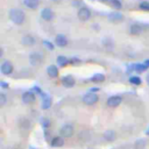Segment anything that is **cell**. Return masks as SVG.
Instances as JSON below:
<instances>
[{"instance_id": "6da1fadb", "label": "cell", "mask_w": 149, "mask_h": 149, "mask_svg": "<svg viewBox=\"0 0 149 149\" xmlns=\"http://www.w3.org/2000/svg\"><path fill=\"white\" fill-rule=\"evenodd\" d=\"M8 16H9L10 21L15 24H22L24 19H26L24 13L21 9H17V8H12L8 13Z\"/></svg>"}, {"instance_id": "7a4b0ae2", "label": "cell", "mask_w": 149, "mask_h": 149, "mask_svg": "<svg viewBox=\"0 0 149 149\" xmlns=\"http://www.w3.org/2000/svg\"><path fill=\"white\" fill-rule=\"evenodd\" d=\"M59 133H61V136H62V137H64V139H69V137H71V136L73 135V133H74V128H73L72 125H70V123H65V125L62 126Z\"/></svg>"}, {"instance_id": "3957f363", "label": "cell", "mask_w": 149, "mask_h": 149, "mask_svg": "<svg viewBox=\"0 0 149 149\" xmlns=\"http://www.w3.org/2000/svg\"><path fill=\"white\" fill-rule=\"evenodd\" d=\"M98 100H99L98 94L93 92H88L83 97V102L86 105H94L95 102H98Z\"/></svg>"}, {"instance_id": "277c9868", "label": "cell", "mask_w": 149, "mask_h": 149, "mask_svg": "<svg viewBox=\"0 0 149 149\" xmlns=\"http://www.w3.org/2000/svg\"><path fill=\"white\" fill-rule=\"evenodd\" d=\"M42 62H43V57H42V55L40 52H33V54H30V56H29V63L33 66H38V65L42 64Z\"/></svg>"}, {"instance_id": "5b68a950", "label": "cell", "mask_w": 149, "mask_h": 149, "mask_svg": "<svg viewBox=\"0 0 149 149\" xmlns=\"http://www.w3.org/2000/svg\"><path fill=\"white\" fill-rule=\"evenodd\" d=\"M121 102H122V98L120 95H112V97H109L107 99V106L108 107H112V108L118 107Z\"/></svg>"}, {"instance_id": "8992f818", "label": "cell", "mask_w": 149, "mask_h": 149, "mask_svg": "<svg viewBox=\"0 0 149 149\" xmlns=\"http://www.w3.org/2000/svg\"><path fill=\"white\" fill-rule=\"evenodd\" d=\"M0 70H1V73H2V74L9 76V74L13 72V64H12L9 61H5V62L1 64Z\"/></svg>"}, {"instance_id": "52a82bcc", "label": "cell", "mask_w": 149, "mask_h": 149, "mask_svg": "<svg viewBox=\"0 0 149 149\" xmlns=\"http://www.w3.org/2000/svg\"><path fill=\"white\" fill-rule=\"evenodd\" d=\"M91 16V12L88 8L86 7H81L79 10H78V19L80 21H87Z\"/></svg>"}, {"instance_id": "ba28073f", "label": "cell", "mask_w": 149, "mask_h": 149, "mask_svg": "<svg viewBox=\"0 0 149 149\" xmlns=\"http://www.w3.org/2000/svg\"><path fill=\"white\" fill-rule=\"evenodd\" d=\"M102 137H104V140H106L107 142H113V141H115V139H116V133H115V130H113V129H106V130L102 133Z\"/></svg>"}, {"instance_id": "9c48e42d", "label": "cell", "mask_w": 149, "mask_h": 149, "mask_svg": "<svg viewBox=\"0 0 149 149\" xmlns=\"http://www.w3.org/2000/svg\"><path fill=\"white\" fill-rule=\"evenodd\" d=\"M62 84H63L64 87H66V88H71V87L74 86L76 80H74V78H73L72 76L69 74V76H65V77L62 78Z\"/></svg>"}, {"instance_id": "30bf717a", "label": "cell", "mask_w": 149, "mask_h": 149, "mask_svg": "<svg viewBox=\"0 0 149 149\" xmlns=\"http://www.w3.org/2000/svg\"><path fill=\"white\" fill-rule=\"evenodd\" d=\"M108 19L113 23H119V22L123 21V15L121 13H119V12H113V13H111L108 15Z\"/></svg>"}, {"instance_id": "8fae6325", "label": "cell", "mask_w": 149, "mask_h": 149, "mask_svg": "<svg viewBox=\"0 0 149 149\" xmlns=\"http://www.w3.org/2000/svg\"><path fill=\"white\" fill-rule=\"evenodd\" d=\"M55 43H56V45L63 48V47H65L68 44V38L63 34H57L56 37H55Z\"/></svg>"}, {"instance_id": "7c38bea8", "label": "cell", "mask_w": 149, "mask_h": 149, "mask_svg": "<svg viewBox=\"0 0 149 149\" xmlns=\"http://www.w3.org/2000/svg\"><path fill=\"white\" fill-rule=\"evenodd\" d=\"M41 16L45 21H51L54 19V12L51 10V8H44L41 12Z\"/></svg>"}, {"instance_id": "4fadbf2b", "label": "cell", "mask_w": 149, "mask_h": 149, "mask_svg": "<svg viewBox=\"0 0 149 149\" xmlns=\"http://www.w3.org/2000/svg\"><path fill=\"white\" fill-rule=\"evenodd\" d=\"M22 101H23L24 104H33V102L35 101V95H34V93L30 92V91L24 92V93L22 94Z\"/></svg>"}, {"instance_id": "5bb4252c", "label": "cell", "mask_w": 149, "mask_h": 149, "mask_svg": "<svg viewBox=\"0 0 149 149\" xmlns=\"http://www.w3.org/2000/svg\"><path fill=\"white\" fill-rule=\"evenodd\" d=\"M50 144H51V147H54V148H59V147H63V146H64V137H62V136H56V137H52V139H51Z\"/></svg>"}, {"instance_id": "9a60e30c", "label": "cell", "mask_w": 149, "mask_h": 149, "mask_svg": "<svg viewBox=\"0 0 149 149\" xmlns=\"http://www.w3.org/2000/svg\"><path fill=\"white\" fill-rule=\"evenodd\" d=\"M22 44L23 45H26V47H31V45H34V43H35V38L31 36V35H24L23 37H22Z\"/></svg>"}, {"instance_id": "2e32d148", "label": "cell", "mask_w": 149, "mask_h": 149, "mask_svg": "<svg viewBox=\"0 0 149 149\" xmlns=\"http://www.w3.org/2000/svg\"><path fill=\"white\" fill-rule=\"evenodd\" d=\"M47 73L50 78H56L58 76V69L56 65H49L47 68Z\"/></svg>"}, {"instance_id": "e0dca14e", "label": "cell", "mask_w": 149, "mask_h": 149, "mask_svg": "<svg viewBox=\"0 0 149 149\" xmlns=\"http://www.w3.org/2000/svg\"><path fill=\"white\" fill-rule=\"evenodd\" d=\"M142 33V27L137 23H134L129 27V34L132 35H140Z\"/></svg>"}, {"instance_id": "ac0fdd59", "label": "cell", "mask_w": 149, "mask_h": 149, "mask_svg": "<svg viewBox=\"0 0 149 149\" xmlns=\"http://www.w3.org/2000/svg\"><path fill=\"white\" fill-rule=\"evenodd\" d=\"M23 3L26 7L30 8V9H35L38 7L40 5V0H23Z\"/></svg>"}, {"instance_id": "d6986e66", "label": "cell", "mask_w": 149, "mask_h": 149, "mask_svg": "<svg viewBox=\"0 0 149 149\" xmlns=\"http://www.w3.org/2000/svg\"><path fill=\"white\" fill-rule=\"evenodd\" d=\"M42 97H43V100H42V108H43V109L50 108V106H51V98H50L49 95H47V94H42Z\"/></svg>"}, {"instance_id": "ffe728a7", "label": "cell", "mask_w": 149, "mask_h": 149, "mask_svg": "<svg viewBox=\"0 0 149 149\" xmlns=\"http://www.w3.org/2000/svg\"><path fill=\"white\" fill-rule=\"evenodd\" d=\"M147 147V141L144 139H137L134 142V149H146Z\"/></svg>"}, {"instance_id": "44dd1931", "label": "cell", "mask_w": 149, "mask_h": 149, "mask_svg": "<svg viewBox=\"0 0 149 149\" xmlns=\"http://www.w3.org/2000/svg\"><path fill=\"white\" fill-rule=\"evenodd\" d=\"M91 80L92 81H95V83H100V81H104L105 80V74L104 73H95L91 77Z\"/></svg>"}, {"instance_id": "7402d4cb", "label": "cell", "mask_w": 149, "mask_h": 149, "mask_svg": "<svg viewBox=\"0 0 149 149\" xmlns=\"http://www.w3.org/2000/svg\"><path fill=\"white\" fill-rule=\"evenodd\" d=\"M68 58L65 57V56H58L57 57V64L59 65V66H65L66 64H68Z\"/></svg>"}, {"instance_id": "603a6c76", "label": "cell", "mask_w": 149, "mask_h": 149, "mask_svg": "<svg viewBox=\"0 0 149 149\" xmlns=\"http://www.w3.org/2000/svg\"><path fill=\"white\" fill-rule=\"evenodd\" d=\"M129 81H130V84H134V85H140L142 83L141 78L140 77H136V76H132L129 78Z\"/></svg>"}, {"instance_id": "cb8c5ba5", "label": "cell", "mask_w": 149, "mask_h": 149, "mask_svg": "<svg viewBox=\"0 0 149 149\" xmlns=\"http://www.w3.org/2000/svg\"><path fill=\"white\" fill-rule=\"evenodd\" d=\"M134 69L137 72H143V71H146L147 65L146 64H134Z\"/></svg>"}, {"instance_id": "d4e9b609", "label": "cell", "mask_w": 149, "mask_h": 149, "mask_svg": "<svg viewBox=\"0 0 149 149\" xmlns=\"http://www.w3.org/2000/svg\"><path fill=\"white\" fill-rule=\"evenodd\" d=\"M41 125H42V127H43L44 129H47V128L50 127V120H49L48 118H42V119H41Z\"/></svg>"}, {"instance_id": "484cf974", "label": "cell", "mask_w": 149, "mask_h": 149, "mask_svg": "<svg viewBox=\"0 0 149 149\" xmlns=\"http://www.w3.org/2000/svg\"><path fill=\"white\" fill-rule=\"evenodd\" d=\"M140 8L143 10H149V1H141L140 2Z\"/></svg>"}, {"instance_id": "4316f807", "label": "cell", "mask_w": 149, "mask_h": 149, "mask_svg": "<svg viewBox=\"0 0 149 149\" xmlns=\"http://www.w3.org/2000/svg\"><path fill=\"white\" fill-rule=\"evenodd\" d=\"M109 2L114 8H121V1L120 0H111Z\"/></svg>"}, {"instance_id": "83f0119b", "label": "cell", "mask_w": 149, "mask_h": 149, "mask_svg": "<svg viewBox=\"0 0 149 149\" xmlns=\"http://www.w3.org/2000/svg\"><path fill=\"white\" fill-rule=\"evenodd\" d=\"M6 101H7V99H6L5 93H0V106H1V107H2V106H5Z\"/></svg>"}, {"instance_id": "f1b7e54d", "label": "cell", "mask_w": 149, "mask_h": 149, "mask_svg": "<svg viewBox=\"0 0 149 149\" xmlns=\"http://www.w3.org/2000/svg\"><path fill=\"white\" fill-rule=\"evenodd\" d=\"M43 44H44V45H47V48H48V49H50V50H52V49H54L52 44H51L50 42H48V41H44V42H43Z\"/></svg>"}, {"instance_id": "f546056e", "label": "cell", "mask_w": 149, "mask_h": 149, "mask_svg": "<svg viewBox=\"0 0 149 149\" xmlns=\"http://www.w3.org/2000/svg\"><path fill=\"white\" fill-rule=\"evenodd\" d=\"M0 85H1V87H3V88L8 87V85H7V83H6V81H1V83H0Z\"/></svg>"}, {"instance_id": "4dcf8cb0", "label": "cell", "mask_w": 149, "mask_h": 149, "mask_svg": "<svg viewBox=\"0 0 149 149\" xmlns=\"http://www.w3.org/2000/svg\"><path fill=\"white\" fill-rule=\"evenodd\" d=\"M146 80H147V84L149 85V73L147 74V78H146Z\"/></svg>"}, {"instance_id": "1f68e13d", "label": "cell", "mask_w": 149, "mask_h": 149, "mask_svg": "<svg viewBox=\"0 0 149 149\" xmlns=\"http://www.w3.org/2000/svg\"><path fill=\"white\" fill-rule=\"evenodd\" d=\"M144 64H146V65H147V68H148V66H149V61H146V63H144Z\"/></svg>"}, {"instance_id": "d6a6232c", "label": "cell", "mask_w": 149, "mask_h": 149, "mask_svg": "<svg viewBox=\"0 0 149 149\" xmlns=\"http://www.w3.org/2000/svg\"><path fill=\"white\" fill-rule=\"evenodd\" d=\"M146 134H147V135H149V127L147 128V130H146Z\"/></svg>"}, {"instance_id": "836d02e7", "label": "cell", "mask_w": 149, "mask_h": 149, "mask_svg": "<svg viewBox=\"0 0 149 149\" xmlns=\"http://www.w3.org/2000/svg\"><path fill=\"white\" fill-rule=\"evenodd\" d=\"M30 149H35V148H33V147H30Z\"/></svg>"}, {"instance_id": "e575fe53", "label": "cell", "mask_w": 149, "mask_h": 149, "mask_svg": "<svg viewBox=\"0 0 149 149\" xmlns=\"http://www.w3.org/2000/svg\"><path fill=\"white\" fill-rule=\"evenodd\" d=\"M101 1H106V0H101Z\"/></svg>"}]
</instances>
